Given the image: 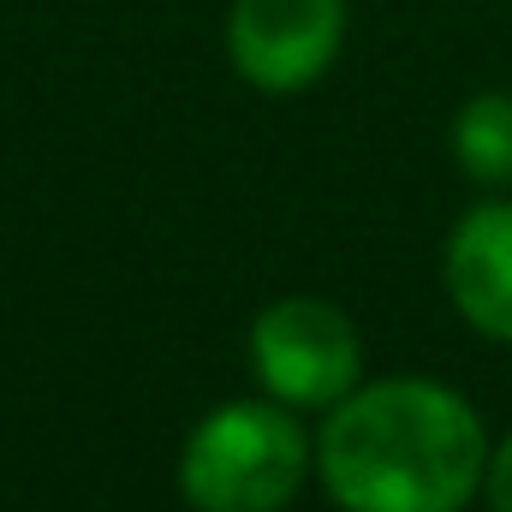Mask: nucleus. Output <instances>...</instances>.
<instances>
[{"mask_svg":"<svg viewBox=\"0 0 512 512\" xmlns=\"http://www.w3.org/2000/svg\"><path fill=\"white\" fill-rule=\"evenodd\" d=\"M483 471V417L429 376L358 382L316 435V477L346 512H465L483 495Z\"/></svg>","mask_w":512,"mask_h":512,"instance_id":"obj_1","label":"nucleus"},{"mask_svg":"<svg viewBox=\"0 0 512 512\" xmlns=\"http://www.w3.org/2000/svg\"><path fill=\"white\" fill-rule=\"evenodd\" d=\"M316 465V441L280 399H227L179 447L191 512H286Z\"/></svg>","mask_w":512,"mask_h":512,"instance_id":"obj_2","label":"nucleus"},{"mask_svg":"<svg viewBox=\"0 0 512 512\" xmlns=\"http://www.w3.org/2000/svg\"><path fill=\"white\" fill-rule=\"evenodd\" d=\"M251 370L268 399L292 411H328L364 382V340L328 298H274L251 322Z\"/></svg>","mask_w":512,"mask_h":512,"instance_id":"obj_3","label":"nucleus"},{"mask_svg":"<svg viewBox=\"0 0 512 512\" xmlns=\"http://www.w3.org/2000/svg\"><path fill=\"white\" fill-rule=\"evenodd\" d=\"M346 42V0H233L227 12V60L233 72L268 90H310Z\"/></svg>","mask_w":512,"mask_h":512,"instance_id":"obj_4","label":"nucleus"},{"mask_svg":"<svg viewBox=\"0 0 512 512\" xmlns=\"http://www.w3.org/2000/svg\"><path fill=\"white\" fill-rule=\"evenodd\" d=\"M441 280L453 310L483 334L512 346V203H477L459 215V227L447 233L441 256Z\"/></svg>","mask_w":512,"mask_h":512,"instance_id":"obj_5","label":"nucleus"},{"mask_svg":"<svg viewBox=\"0 0 512 512\" xmlns=\"http://www.w3.org/2000/svg\"><path fill=\"white\" fill-rule=\"evenodd\" d=\"M453 155L477 185H512V96L483 90L453 120Z\"/></svg>","mask_w":512,"mask_h":512,"instance_id":"obj_6","label":"nucleus"},{"mask_svg":"<svg viewBox=\"0 0 512 512\" xmlns=\"http://www.w3.org/2000/svg\"><path fill=\"white\" fill-rule=\"evenodd\" d=\"M483 501L489 512H512V435L501 447H489V471H483Z\"/></svg>","mask_w":512,"mask_h":512,"instance_id":"obj_7","label":"nucleus"}]
</instances>
